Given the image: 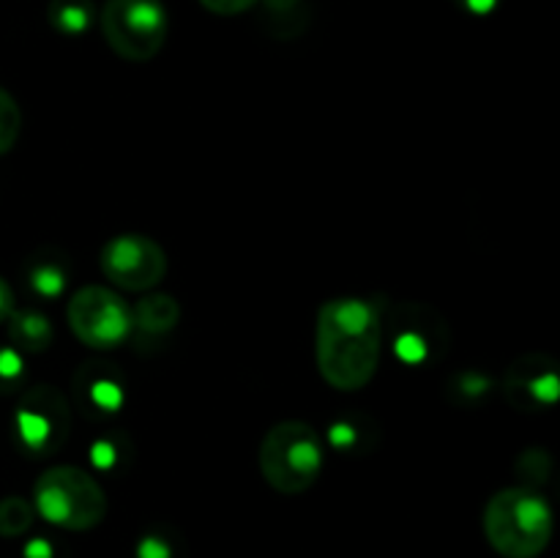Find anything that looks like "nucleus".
<instances>
[{"label":"nucleus","mask_w":560,"mask_h":558,"mask_svg":"<svg viewBox=\"0 0 560 558\" xmlns=\"http://www.w3.org/2000/svg\"><path fill=\"white\" fill-rule=\"evenodd\" d=\"M71 410H80L88 421H107L126 405V375L118 364L88 359L71 375Z\"/></svg>","instance_id":"nucleus-11"},{"label":"nucleus","mask_w":560,"mask_h":558,"mask_svg":"<svg viewBox=\"0 0 560 558\" xmlns=\"http://www.w3.org/2000/svg\"><path fill=\"white\" fill-rule=\"evenodd\" d=\"M260 22L268 36L279 42L299 38L310 27V3L306 0H257Z\"/></svg>","instance_id":"nucleus-15"},{"label":"nucleus","mask_w":560,"mask_h":558,"mask_svg":"<svg viewBox=\"0 0 560 558\" xmlns=\"http://www.w3.org/2000/svg\"><path fill=\"white\" fill-rule=\"evenodd\" d=\"M135 460V446H131L129 435L120 430H107L98 432L96 438L88 446V463L96 474L104 476H118Z\"/></svg>","instance_id":"nucleus-17"},{"label":"nucleus","mask_w":560,"mask_h":558,"mask_svg":"<svg viewBox=\"0 0 560 558\" xmlns=\"http://www.w3.org/2000/svg\"><path fill=\"white\" fill-rule=\"evenodd\" d=\"M184 547L170 528H151L137 542V558H180Z\"/></svg>","instance_id":"nucleus-22"},{"label":"nucleus","mask_w":560,"mask_h":558,"mask_svg":"<svg viewBox=\"0 0 560 558\" xmlns=\"http://www.w3.org/2000/svg\"><path fill=\"white\" fill-rule=\"evenodd\" d=\"M383 356L381 306L355 295L328 299L317 310L315 361L337 392H359L375 377Z\"/></svg>","instance_id":"nucleus-1"},{"label":"nucleus","mask_w":560,"mask_h":558,"mask_svg":"<svg viewBox=\"0 0 560 558\" xmlns=\"http://www.w3.org/2000/svg\"><path fill=\"white\" fill-rule=\"evenodd\" d=\"M47 20L55 33L60 36H82L96 22V9L93 0H49Z\"/></svg>","instance_id":"nucleus-18"},{"label":"nucleus","mask_w":560,"mask_h":558,"mask_svg":"<svg viewBox=\"0 0 560 558\" xmlns=\"http://www.w3.org/2000/svg\"><path fill=\"white\" fill-rule=\"evenodd\" d=\"M25 558H55V547L49 539H31L25 547Z\"/></svg>","instance_id":"nucleus-27"},{"label":"nucleus","mask_w":560,"mask_h":558,"mask_svg":"<svg viewBox=\"0 0 560 558\" xmlns=\"http://www.w3.org/2000/svg\"><path fill=\"white\" fill-rule=\"evenodd\" d=\"M180 323V306L167 293H145V299L131 306V334L129 339L137 350L151 353L162 350L170 342Z\"/></svg>","instance_id":"nucleus-12"},{"label":"nucleus","mask_w":560,"mask_h":558,"mask_svg":"<svg viewBox=\"0 0 560 558\" xmlns=\"http://www.w3.org/2000/svg\"><path fill=\"white\" fill-rule=\"evenodd\" d=\"M457 3L463 5V9L468 11V14L490 16L492 11H495L498 5H501V0H457Z\"/></svg>","instance_id":"nucleus-26"},{"label":"nucleus","mask_w":560,"mask_h":558,"mask_svg":"<svg viewBox=\"0 0 560 558\" xmlns=\"http://www.w3.org/2000/svg\"><path fill=\"white\" fill-rule=\"evenodd\" d=\"M383 339L392 348L394 359L410 370L435 367L452 345V328L446 317L421 301H397L381 310Z\"/></svg>","instance_id":"nucleus-5"},{"label":"nucleus","mask_w":560,"mask_h":558,"mask_svg":"<svg viewBox=\"0 0 560 558\" xmlns=\"http://www.w3.org/2000/svg\"><path fill=\"white\" fill-rule=\"evenodd\" d=\"M326 441L342 457H366L381 441V427L364 410H345L328 421Z\"/></svg>","instance_id":"nucleus-13"},{"label":"nucleus","mask_w":560,"mask_h":558,"mask_svg":"<svg viewBox=\"0 0 560 558\" xmlns=\"http://www.w3.org/2000/svg\"><path fill=\"white\" fill-rule=\"evenodd\" d=\"M514 470H517V476L523 479V487H534L536 490V487L545 485L552 474L550 452L539 446L523 449V452L517 454V460H514Z\"/></svg>","instance_id":"nucleus-21"},{"label":"nucleus","mask_w":560,"mask_h":558,"mask_svg":"<svg viewBox=\"0 0 560 558\" xmlns=\"http://www.w3.org/2000/svg\"><path fill=\"white\" fill-rule=\"evenodd\" d=\"M25 375V356L14 345H0V394L20 392Z\"/></svg>","instance_id":"nucleus-23"},{"label":"nucleus","mask_w":560,"mask_h":558,"mask_svg":"<svg viewBox=\"0 0 560 558\" xmlns=\"http://www.w3.org/2000/svg\"><path fill=\"white\" fill-rule=\"evenodd\" d=\"M485 536L503 558H539L552 539V509L534 487H506L485 507Z\"/></svg>","instance_id":"nucleus-2"},{"label":"nucleus","mask_w":560,"mask_h":558,"mask_svg":"<svg viewBox=\"0 0 560 558\" xmlns=\"http://www.w3.org/2000/svg\"><path fill=\"white\" fill-rule=\"evenodd\" d=\"M98 266L115 288L129 293H151L167 274V252L151 235L124 233L102 246Z\"/></svg>","instance_id":"nucleus-9"},{"label":"nucleus","mask_w":560,"mask_h":558,"mask_svg":"<svg viewBox=\"0 0 560 558\" xmlns=\"http://www.w3.org/2000/svg\"><path fill=\"white\" fill-rule=\"evenodd\" d=\"M69 257L63 252L44 246V249L33 252L25 263V284L31 295L42 301H55L66 293L69 288Z\"/></svg>","instance_id":"nucleus-14"},{"label":"nucleus","mask_w":560,"mask_h":558,"mask_svg":"<svg viewBox=\"0 0 560 558\" xmlns=\"http://www.w3.org/2000/svg\"><path fill=\"white\" fill-rule=\"evenodd\" d=\"M9 339L20 353H44L52 345V323L44 312L22 306L9 315Z\"/></svg>","instance_id":"nucleus-16"},{"label":"nucleus","mask_w":560,"mask_h":558,"mask_svg":"<svg viewBox=\"0 0 560 558\" xmlns=\"http://www.w3.org/2000/svg\"><path fill=\"white\" fill-rule=\"evenodd\" d=\"M501 394L520 414H541L556 408L560 397L558 361L539 350L517 356L503 372Z\"/></svg>","instance_id":"nucleus-10"},{"label":"nucleus","mask_w":560,"mask_h":558,"mask_svg":"<svg viewBox=\"0 0 560 558\" xmlns=\"http://www.w3.org/2000/svg\"><path fill=\"white\" fill-rule=\"evenodd\" d=\"M11 312H14V293H11L5 279H0V323L9 321Z\"/></svg>","instance_id":"nucleus-28"},{"label":"nucleus","mask_w":560,"mask_h":558,"mask_svg":"<svg viewBox=\"0 0 560 558\" xmlns=\"http://www.w3.org/2000/svg\"><path fill=\"white\" fill-rule=\"evenodd\" d=\"M202 9H208L211 14L219 16H235V14H244V11L255 9L257 0H200Z\"/></svg>","instance_id":"nucleus-25"},{"label":"nucleus","mask_w":560,"mask_h":558,"mask_svg":"<svg viewBox=\"0 0 560 558\" xmlns=\"http://www.w3.org/2000/svg\"><path fill=\"white\" fill-rule=\"evenodd\" d=\"M36 520V509L31 501L22 496H5L0 498V536L11 539V536H22Z\"/></svg>","instance_id":"nucleus-20"},{"label":"nucleus","mask_w":560,"mask_h":558,"mask_svg":"<svg viewBox=\"0 0 560 558\" xmlns=\"http://www.w3.org/2000/svg\"><path fill=\"white\" fill-rule=\"evenodd\" d=\"M66 321L74 337L93 350H113L131 334V306L115 290L85 284L66 306Z\"/></svg>","instance_id":"nucleus-8"},{"label":"nucleus","mask_w":560,"mask_h":558,"mask_svg":"<svg viewBox=\"0 0 560 558\" xmlns=\"http://www.w3.org/2000/svg\"><path fill=\"white\" fill-rule=\"evenodd\" d=\"M22 129V113H20V104L16 98L11 96L9 91L0 88V153L11 151L20 137Z\"/></svg>","instance_id":"nucleus-24"},{"label":"nucleus","mask_w":560,"mask_h":558,"mask_svg":"<svg viewBox=\"0 0 560 558\" xmlns=\"http://www.w3.org/2000/svg\"><path fill=\"white\" fill-rule=\"evenodd\" d=\"M495 392V381L479 370H463L448 381V397L463 408H476Z\"/></svg>","instance_id":"nucleus-19"},{"label":"nucleus","mask_w":560,"mask_h":558,"mask_svg":"<svg viewBox=\"0 0 560 558\" xmlns=\"http://www.w3.org/2000/svg\"><path fill=\"white\" fill-rule=\"evenodd\" d=\"M14 441L27 457H52L66 446L71 432V403L49 383L25 388L11 419Z\"/></svg>","instance_id":"nucleus-7"},{"label":"nucleus","mask_w":560,"mask_h":558,"mask_svg":"<svg viewBox=\"0 0 560 558\" xmlns=\"http://www.w3.org/2000/svg\"><path fill=\"white\" fill-rule=\"evenodd\" d=\"M98 22L109 49L131 63L156 58L170 33V14L162 0H107Z\"/></svg>","instance_id":"nucleus-6"},{"label":"nucleus","mask_w":560,"mask_h":558,"mask_svg":"<svg viewBox=\"0 0 560 558\" xmlns=\"http://www.w3.org/2000/svg\"><path fill=\"white\" fill-rule=\"evenodd\" d=\"M33 509L58 528L91 531L107 518V496L91 470L55 465L33 485Z\"/></svg>","instance_id":"nucleus-4"},{"label":"nucleus","mask_w":560,"mask_h":558,"mask_svg":"<svg viewBox=\"0 0 560 558\" xmlns=\"http://www.w3.org/2000/svg\"><path fill=\"white\" fill-rule=\"evenodd\" d=\"M257 463L271 490L282 496H299L320 479L326 449L315 427L306 421H279L262 438Z\"/></svg>","instance_id":"nucleus-3"}]
</instances>
